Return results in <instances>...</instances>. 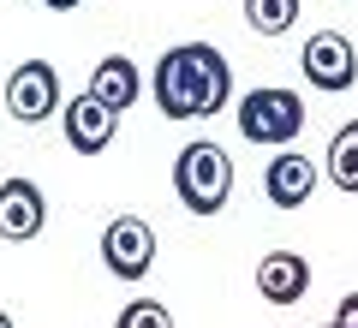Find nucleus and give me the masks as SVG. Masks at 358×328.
<instances>
[{
  "label": "nucleus",
  "mask_w": 358,
  "mask_h": 328,
  "mask_svg": "<svg viewBox=\"0 0 358 328\" xmlns=\"http://www.w3.org/2000/svg\"><path fill=\"white\" fill-rule=\"evenodd\" d=\"M60 131H66V143H72V155H102L108 143H114V131H120V114H108L102 101L90 96H72L60 108Z\"/></svg>",
  "instance_id": "6e6552de"
},
{
  "label": "nucleus",
  "mask_w": 358,
  "mask_h": 328,
  "mask_svg": "<svg viewBox=\"0 0 358 328\" xmlns=\"http://www.w3.org/2000/svg\"><path fill=\"white\" fill-rule=\"evenodd\" d=\"M245 24L257 36H281L299 24V0H245Z\"/></svg>",
  "instance_id": "ddd939ff"
},
{
  "label": "nucleus",
  "mask_w": 358,
  "mask_h": 328,
  "mask_svg": "<svg viewBox=\"0 0 358 328\" xmlns=\"http://www.w3.org/2000/svg\"><path fill=\"white\" fill-rule=\"evenodd\" d=\"M257 292H263L268 304H299L310 292V263L299 251H268L263 263H257Z\"/></svg>",
  "instance_id": "9d476101"
},
{
  "label": "nucleus",
  "mask_w": 358,
  "mask_h": 328,
  "mask_svg": "<svg viewBox=\"0 0 358 328\" xmlns=\"http://www.w3.org/2000/svg\"><path fill=\"white\" fill-rule=\"evenodd\" d=\"M233 96V66L209 42H179L155 66V108L167 120H215Z\"/></svg>",
  "instance_id": "f257e3e1"
},
{
  "label": "nucleus",
  "mask_w": 358,
  "mask_h": 328,
  "mask_svg": "<svg viewBox=\"0 0 358 328\" xmlns=\"http://www.w3.org/2000/svg\"><path fill=\"white\" fill-rule=\"evenodd\" d=\"M310 191H317V167H310V155L281 150L275 162L263 167V197L275 203V209H305Z\"/></svg>",
  "instance_id": "1a4fd4ad"
},
{
  "label": "nucleus",
  "mask_w": 358,
  "mask_h": 328,
  "mask_svg": "<svg viewBox=\"0 0 358 328\" xmlns=\"http://www.w3.org/2000/svg\"><path fill=\"white\" fill-rule=\"evenodd\" d=\"M48 227V197H42L36 179H6L0 185V239H13V245H30L36 233Z\"/></svg>",
  "instance_id": "0eeeda50"
},
{
  "label": "nucleus",
  "mask_w": 358,
  "mask_h": 328,
  "mask_svg": "<svg viewBox=\"0 0 358 328\" xmlns=\"http://www.w3.org/2000/svg\"><path fill=\"white\" fill-rule=\"evenodd\" d=\"M305 131V96L281 84H263L239 101V138L245 143H268V150H287V143Z\"/></svg>",
  "instance_id": "7ed1b4c3"
},
{
  "label": "nucleus",
  "mask_w": 358,
  "mask_h": 328,
  "mask_svg": "<svg viewBox=\"0 0 358 328\" xmlns=\"http://www.w3.org/2000/svg\"><path fill=\"white\" fill-rule=\"evenodd\" d=\"M102 269L114 280H143L155 269V233L138 215H114L102 227Z\"/></svg>",
  "instance_id": "20e7f679"
},
{
  "label": "nucleus",
  "mask_w": 358,
  "mask_h": 328,
  "mask_svg": "<svg viewBox=\"0 0 358 328\" xmlns=\"http://www.w3.org/2000/svg\"><path fill=\"white\" fill-rule=\"evenodd\" d=\"M90 96L102 101L108 114H126L131 101L143 96V78H138V66H131L126 54H108V60H96V72H90Z\"/></svg>",
  "instance_id": "9b49d317"
},
{
  "label": "nucleus",
  "mask_w": 358,
  "mask_h": 328,
  "mask_svg": "<svg viewBox=\"0 0 358 328\" xmlns=\"http://www.w3.org/2000/svg\"><path fill=\"white\" fill-rule=\"evenodd\" d=\"M334 328H358V292H346L341 311H334Z\"/></svg>",
  "instance_id": "2eb2a0df"
},
{
  "label": "nucleus",
  "mask_w": 358,
  "mask_h": 328,
  "mask_svg": "<svg viewBox=\"0 0 358 328\" xmlns=\"http://www.w3.org/2000/svg\"><path fill=\"white\" fill-rule=\"evenodd\" d=\"M299 66H305L310 90L341 96V90L358 78V48H352V36H341V30H317V36L305 42V54H299Z\"/></svg>",
  "instance_id": "423d86ee"
},
{
  "label": "nucleus",
  "mask_w": 358,
  "mask_h": 328,
  "mask_svg": "<svg viewBox=\"0 0 358 328\" xmlns=\"http://www.w3.org/2000/svg\"><path fill=\"white\" fill-rule=\"evenodd\" d=\"M329 328H334V322H329Z\"/></svg>",
  "instance_id": "a211bd4d"
},
{
  "label": "nucleus",
  "mask_w": 358,
  "mask_h": 328,
  "mask_svg": "<svg viewBox=\"0 0 358 328\" xmlns=\"http://www.w3.org/2000/svg\"><path fill=\"white\" fill-rule=\"evenodd\" d=\"M48 13H72V6H84V0H42Z\"/></svg>",
  "instance_id": "dca6fc26"
},
{
  "label": "nucleus",
  "mask_w": 358,
  "mask_h": 328,
  "mask_svg": "<svg viewBox=\"0 0 358 328\" xmlns=\"http://www.w3.org/2000/svg\"><path fill=\"white\" fill-rule=\"evenodd\" d=\"M60 72H54L48 60H24L13 78H6V114L18 120V126H36V120L60 114Z\"/></svg>",
  "instance_id": "39448f33"
},
{
  "label": "nucleus",
  "mask_w": 358,
  "mask_h": 328,
  "mask_svg": "<svg viewBox=\"0 0 358 328\" xmlns=\"http://www.w3.org/2000/svg\"><path fill=\"white\" fill-rule=\"evenodd\" d=\"M173 191H179V203L192 215H221L227 209V197H233V162H227V150L221 143H185L179 150V162H173Z\"/></svg>",
  "instance_id": "f03ea898"
},
{
  "label": "nucleus",
  "mask_w": 358,
  "mask_h": 328,
  "mask_svg": "<svg viewBox=\"0 0 358 328\" xmlns=\"http://www.w3.org/2000/svg\"><path fill=\"white\" fill-rule=\"evenodd\" d=\"M114 328H173V316H167V304H155V299H131Z\"/></svg>",
  "instance_id": "4468645a"
},
{
  "label": "nucleus",
  "mask_w": 358,
  "mask_h": 328,
  "mask_svg": "<svg viewBox=\"0 0 358 328\" xmlns=\"http://www.w3.org/2000/svg\"><path fill=\"white\" fill-rule=\"evenodd\" d=\"M322 173H329L341 191H352V197H358V120H346V126L329 138V155H322Z\"/></svg>",
  "instance_id": "f8f14e48"
},
{
  "label": "nucleus",
  "mask_w": 358,
  "mask_h": 328,
  "mask_svg": "<svg viewBox=\"0 0 358 328\" xmlns=\"http://www.w3.org/2000/svg\"><path fill=\"white\" fill-rule=\"evenodd\" d=\"M0 328H13V316H6V311H0Z\"/></svg>",
  "instance_id": "f3484780"
}]
</instances>
